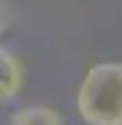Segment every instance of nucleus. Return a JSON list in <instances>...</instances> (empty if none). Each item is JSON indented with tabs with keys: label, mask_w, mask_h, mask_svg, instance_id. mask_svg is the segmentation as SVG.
<instances>
[{
	"label": "nucleus",
	"mask_w": 122,
	"mask_h": 125,
	"mask_svg": "<svg viewBox=\"0 0 122 125\" xmlns=\"http://www.w3.org/2000/svg\"><path fill=\"white\" fill-rule=\"evenodd\" d=\"M6 21H9V15H6V6H3V0H0V35L6 29Z\"/></svg>",
	"instance_id": "nucleus-4"
},
{
	"label": "nucleus",
	"mask_w": 122,
	"mask_h": 125,
	"mask_svg": "<svg viewBox=\"0 0 122 125\" xmlns=\"http://www.w3.org/2000/svg\"><path fill=\"white\" fill-rule=\"evenodd\" d=\"M12 125H64V119L50 105H23L12 114Z\"/></svg>",
	"instance_id": "nucleus-3"
},
{
	"label": "nucleus",
	"mask_w": 122,
	"mask_h": 125,
	"mask_svg": "<svg viewBox=\"0 0 122 125\" xmlns=\"http://www.w3.org/2000/svg\"><path fill=\"white\" fill-rule=\"evenodd\" d=\"M20 87H23V64L9 47H0V105L12 102L20 93Z\"/></svg>",
	"instance_id": "nucleus-2"
},
{
	"label": "nucleus",
	"mask_w": 122,
	"mask_h": 125,
	"mask_svg": "<svg viewBox=\"0 0 122 125\" xmlns=\"http://www.w3.org/2000/svg\"><path fill=\"white\" fill-rule=\"evenodd\" d=\"M76 111L87 125H122V61H99L84 73Z\"/></svg>",
	"instance_id": "nucleus-1"
}]
</instances>
